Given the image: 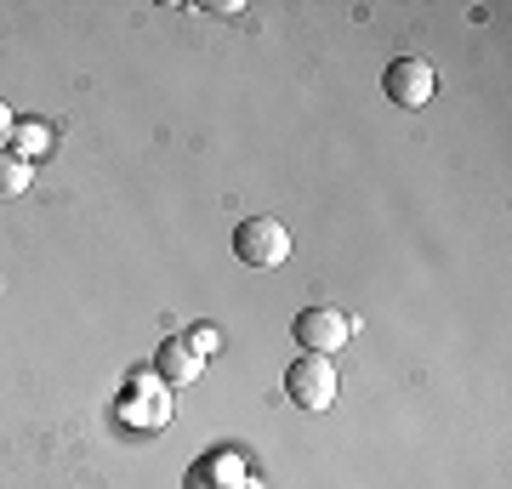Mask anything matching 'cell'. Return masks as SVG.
<instances>
[{"mask_svg":"<svg viewBox=\"0 0 512 489\" xmlns=\"http://www.w3.org/2000/svg\"><path fill=\"white\" fill-rule=\"evenodd\" d=\"M234 256L245 268H279V262H291V234H285V222L245 217L234 228Z\"/></svg>","mask_w":512,"mask_h":489,"instance_id":"cell-1","label":"cell"},{"mask_svg":"<svg viewBox=\"0 0 512 489\" xmlns=\"http://www.w3.org/2000/svg\"><path fill=\"white\" fill-rule=\"evenodd\" d=\"M285 399L296 404V410H330L336 404V364L319 359V353H302V359L285 370Z\"/></svg>","mask_w":512,"mask_h":489,"instance_id":"cell-2","label":"cell"},{"mask_svg":"<svg viewBox=\"0 0 512 489\" xmlns=\"http://www.w3.org/2000/svg\"><path fill=\"white\" fill-rule=\"evenodd\" d=\"M296 342H302V353H319V359H330V353H342L353 336V319L342 308H302L296 313Z\"/></svg>","mask_w":512,"mask_h":489,"instance_id":"cell-3","label":"cell"},{"mask_svg":"<svg viewBox=\"0 0 512 489\" xmlns=\"http://www.w3.org/2000/svg\"><path fill=\"white\" fill-rule=\"evenodd\" d=\"M387 97L399 103V109H421V103H433V91H439V74H433V63L427 57H393L382 74Z\"/></svg>","mask_w":512,"mask_h":489,"instance_id":"cell-4","label":"cell"},{"mask_svg":"<svg viewBox=\"0 0 512 489\" xmlns=\"http://www.w3.org/2000/svg\"><path fill=\"white\" fill-rule=\"evenodd\" d=\"M171 387L160 376H131L126 399H120V421L126 427H165L171 421V399H165Z\"/></svg>","mask_w":512,"mask_h":489,"instance_id":"cell-5","label":"cell"},{"mask_svg":"<svg viewBox=\"0 0 512 489\" xmlns=\"http://www.w3.org/2000/svg\"><path fill=\"white\" fill-rule=\"evenodd\" d=\"M154 370H160V381H165V387H188V381H200L205 359H200V353H194V347L183 342V336H165V342H160V353H154Z\"/></svg>","mask_w":512,"mask_h":489,"instance_id":"cell-6","label":"cell"},{"mask_svg":"<svg viewBox=\"0 0 512 489\" xmlns=\"http://www.w3.org/2000/svg\"><path fill=\"white\" fill-rule=\"evenodd\" d=\"M46 148H52V131H46V120H18V131H12V154L35 165Z\"/></svg>","mask_w":512,"mask_h":489,"instance_id":"cell-7","label":"cell"},{"mask_svg":"<svg viewBox=\"0 0 512 489\" xmlns=\"http://www.w3.org/2000/svg\"><path fill=\"white\" fill-rule=\"evenodd\" d=\"M29 182H35V165L18 160V154L6 148V154H0V200H18V194L29 188Z\"/></svg>","mask_w":512,"mask_h":489,"instance_id":"cell-8","label":"cell"},{"mask_svg":"<svg viewBox=\"0 0 512 489\" xmlns=\"http://www.w3.org/2000/svg\"><path fill=\"white\" fill-rule=\"evenodd\" d=\"M183 342L194 347L200 359H211V353H217V347H222V336H217V325H194V330H188V336H183Z\"/></svg>","mask_w":512,"mask_h":489,"instance_id":"cell-9","label":"cell"},{"mask_svg":"<svg viewBox=\"0 0 512 489\" xmlns=\"http://www.w3.org/2000/svg\"><path fill=\"white\" fill-rule=\"evenodd\" d=\"M12 131H18V114H12L6 103H0V154L12 148Z\"/></svg>","mask_w":512,"mask_h":489,"instance_id":"cell-10","label":"cell"}]
</instances>
